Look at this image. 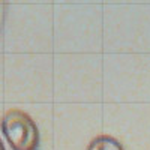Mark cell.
Masks as SVG:
<instances>
[{
	"mask_svg": "<svg viewBox=\"0 0 150 150\" xmlns=\"http://www.w3.org/2000/svg\"><path fill=\"white\" fill-rule=\"evenodd\" d=\"M87 150H123V147L112 137L101 135V137H96V138H93L90 141Z\"/></svg>",
	"mask_w": 150,
	"mask_h": 150,
	"instance_id": "cell-2",
	"label": "cell"
},
{
	"mask_svg": "<svg viewBox=\"0 0 150 150\" xmlns=\"http://www.w3.org/2000/svg\"><path fill=\"white\" fill-rule=\"evenodd\" d=\"M2 131L14 150H36L39 132L29 114L20 110L8 111L2 120Z\"/></svg>",
	"mask_w": 150,
	"mask_h": 150,
	"instance_id": "cell-1",
	"label": "cell"
}]
</instances>
